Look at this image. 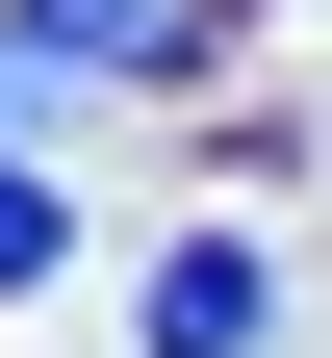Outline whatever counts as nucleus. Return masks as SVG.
Wrapping results in <instances>:
<instances>
[{
    "label": "nucleus",
    "instance_id": "2",
    "mask_svg": "<svg viewBox=\"0 0 332 358\" xmlns=\"http://www.w3.org/2000/svg\"><path fill=\"white\" fill-rule=\"evenodd\" d=\"M154 358H281V256L256 231H179L154 256Z\"/></svg>",
    "mask_w": 332,
    "mask_h": 358
},
{
    "label": "nucleus",
    "instance_id": "1",
    "mask_svg": "<svg viewBox=\"0 0 332 358\" xmlns=\"http://www.w3.org/2000/svg\"><path fill=\"white\" fill-rule=\"evenodd\" d=\"M205 26H230V0H0V154H26L77 77H179Z\"/></svg>",
    "mask_w": 332,
    "mask_h": 358
},
{
    "label": "nucleus",
    "instance_id": "3",
    "mask_svg": "<svg viewBox=\"0 0 332 358\" xmlns=\"http://www.w3.org/2000/svg\"><path fill=\"white\" fill-rule=\"evenodd\" d=\"M52 256H77V205H52L26 154H0V282H52Z\"/></svg>",
    "mask_w": 332,
    "mask_h": 358
}]
</instances>
